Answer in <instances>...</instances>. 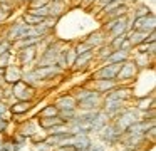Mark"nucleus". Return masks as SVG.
Instances as JSON below:
<instances>
[{
    "mask_svg": "<svg viewBox=\"0 0 156 151\" xmlns=\"http://www.w3.org/2000/svg\"><path fill=\"white\" fill-rule=\"evenodd\" d=\"M139 119H141V113L133 106V107H124L114 119H111V123L116 126V129L121 131V133L124 134V131L128 129L131 124L138 123Z\"/></svg>",
    "mask_w": 156,
    "mask_h": 151,
    "instance_id": "1",
    "label": "nucleus"
},
{
    "mask_svg": "<svg viewBox=\"0 0 156 151\" xmlns=\"http://www.w3.org/2000/svg\"><path fill=\"white\" fill-rule=\"evenodd\" d=\"M131 30H139V32H153L156 30V17L154 13H149L146 17H139V19H133L131 13H129V25H128V32Z\"/></svg>",
    "mask_w": 156,
    "mask_h": 151,
    "instance_id": "2",
    "label": "nucleus"
},
{
    "mask_svg": "<svg viewBox=\"0 0 156 151\" xmlns=\"http://www.w3.org/2000/svg\"><path fill=\"white\" fill-rule=\"evenodd\" d=\"M61 49L62 47L59 42H51L44 49V52L41 54V57L37 59V66L35 67H45V66H54V64H57Z\"/></svg>",
    "mask_w": 156,
    "mask_h": 151,
    "instance_id": "3",
    "label": "nucleus"
},
{
    "mask_svg": "<svg viewBox=\"0 0 156 151\" xmlns=\"http://www.w3.org/2000/svg\"><path fill=\"white\" fill-rule=\"evenodd\" d=\"M98 134H99V139H101V143L104 144V146H118L122 139V133L116 129V126L111 121H109Z\"/></svg>",
    "mask_w": 156,
    "mask_h": 151,
    "instance_id": "4",
    "label": "nucleus"
},
{
    "mask_svg": "<svg viewBox=\"0 0 156 151\" xmlns=\"http://www.w3.org/2000/svg\"><path fill=\"white\" fill-rule=\"evenodd\" d=\"M29 30H30V27L29 25H25L22 20H17V22H14V23H10V25L5 29V37L4 39L5 40H9V42L14 45L15 42H19L20 39H24L25 35L29 34Z\"/></svg>",
    "mask_w": 156,
    "mask_h": 151,
    "instance_id": "5",
    "label": "nucleus"
},
{
    "mask_svg": "<svg viewBox=\"0 0 156 151\" xmlns=\"http://www.w3.org/2000/svg\"><path fill=\"white\" fill-rule=\"evenodd\" d=\"M10 87H12V96H15L17 101H30V102H34L35 97H37V89L25 84L24 81H19Z\"/></svg>",
    "mask_w": 156,
    "mask_h": 151,
    "instance_id": "6",
    "label": "nucleus"
},
{
    "mask_svg": "<svg viewBox=\"0 0 156 151\" xmlns=\"http://www.w3.org/2000/svg\"><path fill=\"white\" fill-rule=\"evenodd\" d=\"M122 64H112V62H104L98 70L92 72V81L106 79V81H116V76L121 70Z\"/></svg>",
    "mask_w": 156,
    "mask_h": 151,
    "instance_id": "7",
    "label": "nucleus"
},
{
    "mask_svg": "<svg viewBox=\"0 0 156 151\" xmlns=\"http://www.w3.org/2000/svg\"><path fill=\"white\" fill-rule=\"evenodd\" d=\"M138 67H136V64L133 62V57L129 60H126L124 64L121 66V70L118 72V76H116V82L119 84V86H128L129 81H133L136 76H138Z\"/></svg>",
    "mask_w": 156,
    "mask_h": 151,
    "instance_id": "8",
    "label": "nucleus"
},
{
    "mask_svg": "<svg viewBox=\"0 0 156 151\" xmlns=\"http://www.w3.org/2000/svg\"><path fill=\"white\" fill-rule=\"evenodd\" d=\"M39 45H30V47H22V49L15 50V56H17L19 66L24 69L25 66H30L32 62H35L39 57Z\"/></svg>",
    "mask_w": 156,
    "mask_h": 151,
    "instance_id": "9",
    "label": "nucleus"
},
{
    "mask_svg": "<svg viewBox=\"0 0 156 151\" xmlns=\"http://www.w3.org/2000/svg\"><path fill=\"white\" fill-rule=\"evenodd\" d=\"M102 99H104V96L98 94L96 91H91V94H89L86 99L77 101V111H94V109H101Z\"/></svg>",
    "mask_w": 156,
    "mask_h": 151,
    "instance_id": "10",
    "label": "nucleus"
},
{
    "mask_svg": "<svg viewBox=\"0 0 156 151\" xmlns=\"http://www.w3.org/2000/svg\"><path fill=\"white\" fill-rule=\"evenodd\" d=\"M133 99H134V92L128 86H118L116 89H112L111 92H108L104 96V101H122L126 104Z\"/></svg>",
    "mask_w": 156,
    "mask_h": 151,
    "instance_id": "11",
    "label": "nucleus"
},
{
    "mask_svg": "<svg viewBox=\"0 0 156 151\" xmlns=\"http://www.w3.org/2000/svg\"><path fill=\"white\" fill-rule=\"evenodd\" d=\"M34 72L41 79V82H45V81H51L54 77L61 76V74H64V69H61L57 64H54V66H45V67H34Z\"/></svg>",
    "mask_w": 156,
    "mask_h": 151,
    "instance_id": "12",
    "label": "nucleus"
},
{
    "mask_svg": "<svg viewBox=\"0 0 156 151\" xmlns=\"http://www.w3.org/2000/svg\"><path fill=\"white\" fill-rule=\"evenodd\" d=\"M2 79H4V82L7 84V86H14L15 82L22 81V67L20 66H14V64L7 66L4 69Z\"/></svg>",
    "mask_w": 156,
    "mask_h": 151,
    "instance_id": "13",
    "label": "nucleus"
},
{
    "mask_svg": "<svg viewBox=\"0 0 156 151\" xmlns=\"http://www.w3.org/2000/svg\"><path fill=\"white\" fill-rule=\"evenodd\" d=\"M151 126H154V123H151V121H144V119H139L138 123L131 124V126L124 131V134H122V136H144Z\"/></svg>",
    "mask_w": 156,
    "mask_h": 151,
    "instance_id": "14",
    "label": "nucleus"
},
{
    "mask_svg": "<svg viewBox=\"0 0 156 151\" xmlns=\"http://www.w3.org/2000/svg\"><path fill=\"white\" fill-rule=\"evenodd\" d=\"M52 104L57 107V111H72V109H77V101L74 99V96H72V94H61V96H59Z\"/></svg>",
    "mask_w": 156,
    "mask_h": 151,
    "instance_id": "15",
    "label": "nucleus"
},
{
    "mask_svg": "<svg viewBox=\"0 0 156 151\" xmlns=\"http://www.w3.org/2000/svg\"><path fill=\"white\" fill-rule=\"evenodd\" d=\"M124 107H128V106H126V102H122V101H104L102 99L101 109L109 116V119H114Z\"/></svg>",
    "mask_w": 156,
    "mask_h": 151,
    "instance_id": "16",
    "label": "nucleus"
},
{
    "mask_svg": "<svg viewBox=\"0 0 156 151\" xmlns=\"http://www.w3.org/2000/svg\"><path fill=\"white\" fill-rule=\"evenodd\" d=\"M96 57V49L94 50H89V52H86V54H81V56H77L76 57V60H74V66L71 67L72 70H76V72H79V70H86L89 66H91V62H92V59Z\"/></svg>",
    "mask_w": 156,
    "mask_h": 151,
    "instance_id": "17",
    "label": "nucleus"
},
{
    "mask_svg": "<svg viewBox=\"0 0 156 151\" xmlns=\"http://www.w3.org/2000/svg\"><path fill=\"white\" fill-rule=\"evenodd\" d=\"M84 42L89 44L92 49H98V47H101V45H104V44H108V35H106V34L102 32L101 29H99V30H94V32H91L89 35H86V37H84Z\"/></svg>",
    "mask_w": 156,
    "mask_h": 151,
    "instance_id": "18",
    "label": "nucleus"
},
{
    "mask_svg": "<svg viewBox=\"0 0 156 151\" xmlns=\"http://www.w3.org/2000/svg\"><path fill=\"white\" fill-rule=\"evenodd\" d=\"M119 84L116 81H106V79H99V81H92V91H96L101 96H106L108 92H111L112 89H116Z\"/></svg>",
    "mask_w": 156,
    "mask_h": 151,
    "instance_id": "19",
    "label": "nucleus"
},
{
    "mask_svg": "<svg viewBox=\"0 0 156 151\" xmlns=\"http://www.w3.org/2000/svg\"><path fill=\"white\" fill-rule=\"evenodd\" d=\"M66 3H67V0H55V2H49L47 3L49 17L59 20L66 13Z\"/></svg>",
    "mask_w": 156,
    "mask_h": 151,
    "instance_id": "20",
    "label": "nucleus"
},
{
    "mask_svg": "<svg viewBox=\"0 0 156 151\" xmlns=\"http://www.w3.org/2000/svg\"><path fill=\"white\" fill-rule=\"evenodd\" d=\"M32 107H34V102L30 101H15L9 106V111L12 116H22V114H27Z\"/></svg>",
    "mask_w": 156,
    "mask_h": 151,
    "instance_id": "21",
    "label": "nucleus"
},
{
    "mask_svg": "<svg viewBox=\"0 0 156 151\" xmlns=\"http://www.w3.org/2000/svg\"><path fill=\"white\" fill-rule=\"evenodd\" d=\"M109 116L104 113L102 109H98V113H96V116L92 117L91 124H92V133H99V131L102 129V128L106 126V124L109 123Z\"/></svg>",
    "mask_w": 156,
    "mask_h": 151,
    "instance_id": "22",
    "label": "nucleus"
},
{
    "mask_svg": "<svg viewBox=\"0 0 156 151\" xmlns=\"http://www.w3.org/2000/svg\"><path fill=\"white\" fill-rule=\"evenodd\" d=\"M17 133L22 134L24 138H27V139H30V138L34 136L35 133H37V123H35V121H32V119L24 121V123H20Z\"/></svg>",
    "mask_w": 156,
    "mask_h": 151,
    "instance_id": "23",
    "label": "nucleus"
},
{
    "mask_svg": "<svg viewBox=\"0 0 156 151\" xmlns=\"http://www.w3.org/2000/svg\"><path fill=\"white\" fill-rule=\"evenodd\" d=\"M136 109L139 111V113H144V111H148V109H151V107H156L154 106V94H151V96H143V97H136Z\"/></svg>",
    "mask_w": 156,
    "mask_h": 151,
    "instance_id": "24",
    "label": "nucleus"
},
{
    "mask_svg": "<svg viewBox=\"0 0 156 151\" xmlns=\"http://www.w3.org/2000/svg\"><path fill=\"white\" fill-rule=\"evenodd\" d=\"M129 13H131L129 5H128V3H122V5L118 7L116 10H112V12L102 15L101 20H102V22H108V20H112V19H121V17H126V15H129Z\"/></svg>",
    "mask_w": 156,
    "mask_h": 151,
    "instance_id": "25",
    "label": "nucleus"
},
{
    "mask_svg": "<svg viewBox=\"0 0 156 151\" xmlns=\"http://www.w3.org/2000/svg\"><path fill=\"white\" fill-rule=\"evenodd\" d=\"M37 124L41 126L42 131L47 133L49 129H52V128H55V126H61V124H64V123H62V119L59 116H55V117H42V119H37Z\"/></svg>",
    "mask_w": 156,
    "mask_h": 151,
    "instance_id": "26",
    "label": "nucleus"
},
{
    "mask_svg": "<svg viewBox=\"0 0 156 151\" xmlns=\"http://www.w3.org/2000/svg\"><path fill=\"white\" fill-rule=\"evenodd\" d=\"M126 35H128V42L131 44V47L134 49V47L141 45L143 42H146L148 34H146V32H139V30H131V32H128Z\"/></svg>",
    "mask_w": 156,
    "mask_h": 151,
    "instance_id": "27",
    "label": "nucleus"
},
{
    "mask_svg": "<svg viewBox=\"0 0 156 151\" xmlns=\"http://www.w3.org/2000/svg\"><path fill=\"white\" fill-rule=\"evenodd\" d=\"M131 59V52L128 50H122V49H118V50H112L111 57L108 59V62H112V64H124L126 60Z\"/></svg>",
    "mask_w": 156,
    "mask_h": 151,
    "instance_id": "28",
    "label": "nucleus"
},
{
    "mask_svg": "<svg viewBox=\"0 0 156 151\" xmlns=\"http://www.w3.org/2000/svg\"><path fill=\"white\" fill-rule=\"evenodd\" d=\"M111 54H112V49H111V45L109 44H104V45H101V47H98L96 49V59L99 60V62H108V59L111 57Z\"/></svg>",
    "mask_w": 156,
    "mask_h": 151,
    "instance_id": "29",
    "label": "nucleus"
},
{
    "mask_svg": "<svg viewBox=\"0 0 156 151\" xmlns=\"http://www.w3.org/2000/svg\"><path fill=\"white\" fill-rule=\"evenodd\" d=\"M57 114H59L57 107H55L54 104H47V106H44L37 113V117H35V119H42V117H55Z\"/></svg>",
    "mask_w": 156,
    "mask_h": 151,
    "instance_id": "30",
    "label": "nucleus"
},
{
    "mask_svg": "<svg viewBox=\"0 0 156 151\" xmlns=\"http://www.w3.org/2000/svg\"><path fill=\"white\" fill-rule=\"evenodd\" d=\"M20 20L25 23V25H29V27L39 25V23L44 22V19H41V17H35V15H32V13H29V12H24V13H22Z\"/></svg>",
    "mask_w": 156,
    "mask_h": 151,
    "instance_id": "31",
    "label": "nucleus"
},
{
    "mask_svg": "<svg viewBox=\"0 0 156 151\" xmlns=\"http://www.w3.org/2000/svg\"><path fill=\"white\" fill-rule=\"evenodd\" d=\"M151 13V9H149L148 5H136L134 10H133V19H139V17H146Z\"/></svg>",
    "mask_w": 156,
    "mask_h": 151,
    "instance_id": "32",
    "label": "nucleus"
},
{
    "mask_svg": "<svg viewBox=\"0 0 156 151\" xmlns=\"http://www.w3.org/2000/svg\"><path fill=\"white\" fill-rule=\"evenodd\" d=\"M126 40H128V35H119V37H114V39H109L108 44L111 45L112 50H118L122 47V44H124Z\"/></svg>",
    "mask_w": 156,
    "mask_h": 151,
    "instance_id": "33",
    "label": "nucleus"
},
{
    "mask_svg": "<svg viewBox=\"0 0 156 151\" xmlns=\"http://www.w3.org/2000/svg\"><path fill=\"white\" fill-rule=\"evenodd\" d=\"M76 114H77V109H72V111H59L57 116L62 119V123L64 124H69L72 119L76 117Z\"/></svg>",
    "mask_w": 156,
    "mask_h": 151,
    "instance_id": "34",
    "label": "nucleus"
},
{
    "mask_svg": "<svg viewBox=\"0 0 156 151\" xmlns=\"http://www.w3.org/2000/svg\"><path fill=\"white\" fill-rule=\"evenodd\" d=\"M133 62L136 64V67H138V69H143V67L148 66L149 59H148V56H146V54H136L134 59H133Z\"/></svg>",
    "mask_w": 156,
    "mask_h": 151,
    "instance_id": "35",
    "label": "nucleus"
},
{
    "mask_svg": "<svg viewBox=\"0 0 156 151\" xmlns=\"http://www.w3.org/2000/svg\"><path fill=\"white\" fill-rule=\"evenodd\" d=\"M74 50H76V54H77V56H81V54H86V52H89V50H94V49H92L89 44H86L84 40H81V42H77V44L74 45Z\"/></svg>",
    "mask_w": 156,
    "mask_h": 151,
    "instance_id": "36",
    "label": "nucleus"
},
{
    "mask_svg": "<svg viewBox=\"0 0 156 151\" xmlns=\"http://www.w3.org/2000/svg\"><path fill=\"white\" fill-rule=\"evenodd\" d=\"M12 57H14V50H12V52H7V54H2V56H0V69H5L7 66H10Z\"/></svg>",
    "mask_w": 156,
    "mask_h": 151,
    "instance_id": "37",
    "label": "nucleus"
},
{
    "mask_svg": "<svg viewBox=\"0 0 156 151\" xmlns=\"http://www.w3.org/2000/svg\"><path fill=\"white\" fill-rule=\"evenodd\" d=\"M45 138H47V133L41 129V133H39V131H37V133H35L34 136L30 138V143H32V144H37V143H44V141H45Z\"/></svg>",
    "mask_w": 156,
    "mask_h": 151,
    "instance_id": "38",
    "label": "nucleus"
},
{
    "mask_svg": "<svg viewBox=\"0 0 156 151\" xmlns=\"http://www.w3.org/2000/svg\"><path fill=\"white\" fill-rule=\"evenodd\" d=\"M10 141H12V143H15V144H19L20 148L27 144V138H24L22 134H19V133H14V136H10Z\"/></svg>",
    "mask_w": 156,
    "mask_h": 151,
    "instance_id": "39",
    "label": "nucleus"
},
{
    "mask_svg": "<svg viewBox=\"0 0 156 151\" xmlns=\"http://www.w3.org/2000/svg\"><path fill=\"white\" fill-rule=\"evenodd\" d=\"M47 3L49 0H30L27 9H42V7H47Z\"/></svg>",
    "mask_w": 156,
    "mask_h": 151,
    "instance_id": "40",
    "label": "nucleus"
},
{
    "mask_svg": "<svg viewBox=\"0 0 156 151\" xmlns=\"http://www.w3.org/2000/svg\"><path fill=\"white\" fill-rule=\"evenodd\" d=\"M9 106H10V104H9L5 99L0 101V117H5L9 113H10V111H9Z\"/></svg>",
    "mask_w": 156,
    "mask_h": 151,
    "instance_id": "41",
    "label": "nucleus"
},
{
    "mask_svg": "<svg viewBox=\"0 0 156 151\" xmlns=\"http://www.w3.org/2000/svg\"><path fill=\"white\" fill-rule=\"evenodd\" d=\"M32 151H52V148L47 143H37V144H34V149Z\"/></svg>",
    "mask_w": 156,
    "mask_h": 151,
    "instance_id": "42",
    "label": "nucleus"
},
{
    "mask_svg": "<svg viewBox=\"0 0 156 151\" xmlns=\"http://www.w3.org/2000/svg\"><path fill=\"white\" fill-rule=\"evenodd\" d=\"M87 151H108V149H106V146L102 143H91Z\"/></svg>",
    "mask_w": 156,
    "mask_h": 151,
    "instance_id": "43",
    "label": "nucleus"
},
{
    "mask_svg": "<svg viewBox=\"0 0 156 151\" xmlns=\"http://www.w3.org/2000/svg\"><path fill=\"white\" fill-rule=\"evenodd\" d=\"M9 128V119L7 117H0V133H5Z\"/></svg>",
    "mask_w": 156,
    "mask_h": 151,
    "instance_id": "44",
    "label": "nucleus"
},
{
    "mask_svg": "<svg viewBox=\"0 0 156 151\" xmlns=\"http://www.w3.org/2000/svg\"><path fill=\"white\" fill-rule=\"evenodd\" d=\"M146 42H148V44L156 42V30H153V32L148 34V37H146Z\"/></svg>",
    "mask_w": 156,
    "mask_h": 151,
    "instance_id": "45",
    "label": "nucleus"
},
{
    "mask_svg": "<svg viewBox=\"0 0 156 151\" xmlns=\"http://www.w3.org/2000/svg\"><path fill=\"white\" fill-rule=\"evenodd\" d=\"M111 2H114V0H98V2L94 3V5H98V9L101 10L102 7H106V5H108V3H111Z\"/></svg>",
    "mask_w": 156,
    "mask_h": 151,
    "instance_id": "46",
    "label": "nucleus"
},
{
    "mask_svg": "<svg viewBox=\"0 0 156 151\" xmlns=\"http://www.w3.org/2000/svg\"><path fill=\"white\" fill-rule=\"evenodd\" d=\"M96 2H98V0H82L81 7H86V9H87V7H92Z\"/></svg>",
    "mask_w": 156,
    "mask_h": 151,
    "instance_id": "47",
    "label": "nucleus"
},
{
    "mask_svg": "<svg viewBox=\"0 0 156 151\" xmlns=\"http://www.w3.org/2000/svg\"><path fill=\"white\" fill-rule=\"evenodd\" d=\"M14 3H20V5H29L30 3V0H12Z\"/></svg>",
    "mask_w": 156,
    "mask_h": 151,
    "instance_id": "48",
    "label": "nucleus"
},
{
    "mask_svg": "<svg viewBox=\"0 0 156 151\" xmlns=\"http://www.w3.org/2000/svg\"><path fill=\"white\" fill-rule=\"evenodd\" d=\"M71 3L74 7H77V5H81V3H82V0H71Z\"/></svg>",
    "mask_w": 156,
    "mask_h": 151,
    "instance_id": "49",
    "label": "nucleus"
},
{
    "mask_svg": "<svg viewBox=\"0 0 156 151\" xmlns=\"http://www.w3.org/2000/svg\"><path fill=\"white\" fill-rule=\"evenodd\" d=\"M0 151H9V149H7V148H5V146H4V144H2V146H0Z\"/></svg>",
    "mask_w": 156,
    "mask_h": 151,
    "instance_id": "50",
    "label": "nucleus"
},
{
    "mask_svg": "<svg viewBox=\"0 0 156 151\" xmlns=\"http://www.w3.org/2000/svg\"><path fill=\"white\" fill-rule=\"evenodd\" d=\"M30 151H32V149H30Z\"/></svg>",
    "mask_w": 156,
    "mask_h": 151,
    "instance_id": "51",
    "label": "nucleus"
}]
</instances>
